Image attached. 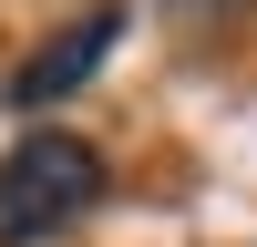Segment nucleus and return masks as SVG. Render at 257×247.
<instances>
[{"instance_id": "nucleus-1", "label": "nucleus", "mask_w": 257, "mask_h": 247, "mask_svg": "<svg viewBox=\"0 0 257 247\" xmlns=\"http://www.w3.org/2000/svg\"><path fill=\"white\" fill-rule=\"evenodd\" d=\"M93 206H103V155L82 134L31 124V134L0 155V247H41L72 216H93Z\"/></svg>"}, {"instance_id": "nucleus-2", "label": "nucleus", "mask_w": 257, "mask_h": 247, "mask_svg": "<svg viewBox=\"0 0 257 247\" xmlns=\"http://www.w3.org/2000/svg\"><path fill=\"white\" fill-rule=\"evenodd\" d=\"M113 41H123V11H82V21H72L62 41H41V52H31V62L11 72V103H21V113L62 103L72 82H93V72H103V52H113Z\"/></svg>"}]
</instances>
